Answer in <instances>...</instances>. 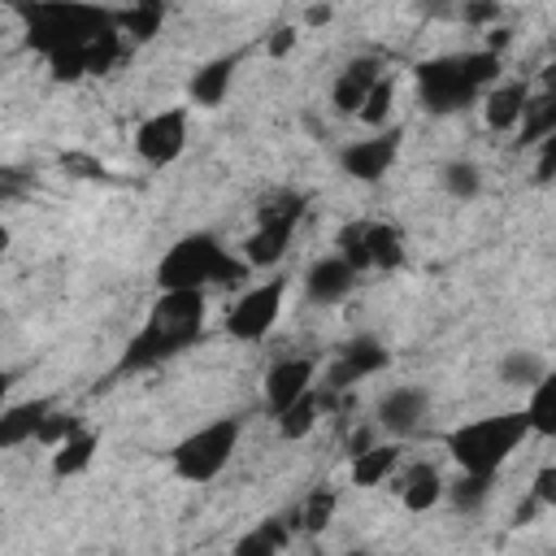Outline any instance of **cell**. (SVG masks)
<instances>
[{
  "mask_svg": "<svg viewBox=\"0 0 556 556\" xmlns=\"http://www.w3.org/2000/svg\"><path fill=\"white\" fill-rule=\"evenodd\" d=\"M200 326H204V287H165L126 352V369L156 365V361L174 356L182 343H191L200 334Z\"/></svg>",
  "mask_w": 556,
  "mask_h": 556,
  "instance_id": "cell-1",
  "label": "cell"
},
{
  "mask_svg": "<svg viewBox=\"0 0 556 556\" xmlns=\"http://www.w3.org/2000/svg\"><path fill=\"white\" fill-rule=\"evenodd\" d=\"M526 434H530L526 408L495 413V417H473V421H465L447 434V452L469 473H500V465L526 443Z\"/></svg>",
  "mask_w": 556,
  "mask_h": 556,
  "instance_id": "cell-2",
  "label": "cell"
},
{
  "mask_svg": "<svg viewBox=\"0 0 556 556\" xmlns=\"http://www.w3.org/2000/svg\"><path fill=\"white\" fill-rule=\"evenodd\" d=\"M252 265L243 256H230L213 235H191L182 243H174L161 261V291L165 287H208V282H235L243 278Z\"/></svg>",
  "mask_w": 556,
  "mask_h": 556,
  "instance_id": "cell-3",
  "label": "cell"
},
{
  "mask_svg": "<svg viewBox=\"0 0 556 556\" xmlns=\"http://www.w3.org/2000/svg\"><path fill=\"white\" fill-rule=\"evenodd\" d=\"M495 78V52H473V56H452V61H434L421 65V100L426 109L443 113V109H460L469 104L482 83Z\"/></svg>",
  "mask_w": 556,
  "mask_h": 556,
  "instance_id": "cell-4",
  "label": "cell"
},
{
  "mask_svg": "<svg viewBox=\"0 0 556 556\" xmlns=\"http://www.w3.org/2000/svg\"><path fill=\"white\" fill-rule=\"evenodd\" d=\"M235 447H239V421H235V417L208 421V426L191 430V434L174 447V473H178L182 482H195V486H200V482H213V478L230 465Z\"/></svg>",
  "mask_w": 556,
  "mask_h": 556,
  "instance_id": "cell-5",
  "label": "cell"
},
{
  "mask_svg": "<svg viewBox=\"0 0 556 556\" xmlns=\"http://www.w3.org/2000/svg\"><path fill=\"white\" fill-rule=\"evenodd\" d=\"M300 213H304V200L291 195V191H278L274 200H265V208H261V217H256V230L243 239L239 256H243L252 269L278 265L282 252H287V243H291V235H295Z\"/></svg>",
  "mask_w": 556,
  "mask_h": 556,
  "instance_id": "cell-6",
  "label": "cell"
},
{
  "mask_svg": "<svg viewBox=\"0 0 556 556\" xmlns=\"http://www.w3.org/2000/svg\"><path fill=\"white\" fill-rule=\"evenodd\" d=\"M282 300H287V278H265V282L243 287L235 304L226 308V334L239 343H261L278 326Z\"/></svg>",
  "mask_w": 556,
  "mask_h": 556,
  "instance_id": "cell-7",
  "label": "cell"
},
{
  "mask_svg": "<svg viewBox=\"0 0 556 556\" xmlns=\"http://www.w3.org/2000/svg\"><path fill=\"white\" fill-rule=\"evenodd\" d=\"M187 148V109H156L135 126V152L143 165L165 169Z\"/></svg>",
  "mask_w": 556,
  "mask_h": 556,
  "instance_id": "cell-8",
  "label": "cell"
},
{
  "mask_svg": "<svg viewBox=\"0 0 556 556\" xmlns=\"http://www.w3.org/2000/svg\"><path fill=\"white\" fill-rule=\"evenodd\" d=\"M426 417H430V391L417 387V382H404V387L382 391V400H378V408H374V421H378L382 434H391V439L417 434V430L426 426Z\"/></svg>",
  "mask_w": 556,
  "mask_h": 556,
  "instance_id": "cell-9",
  "label": "cell"
},
{
  "mask_svg": "<svg viewBox=\"0 0 556 556\" xmlns=\"http://www.w3.org/2000/svg\"><path fill=\"white\" fill-rule=\"evenodd\" d=\"M261 391H265V408L278 417L287 404H295L300 395H308L313 391V361L308 356H278L269 369H265V382H261Z\"/></svg>",
  "mask_w": 556,
  "mask_h": 556,
  "instance_id": "cell-10",
  "label": "cell"
},
{
  "mask_svg": "<svg viewBox=\"0 0 556 556\" xmlns=\"http://www.w3.org/2000/svg\"><path fill=\"white\" fill-rule=\"evenodd\" d=\"M395 152H400V135H395V130H378V135L352 139V143L343 148V169H348V178H356V182H378V178L391 169Z\"/></svg>",
  "mask_w": 556,
  "mask_h": 556,
  "instance_id": "cell-11",
  "label": "cell"
},
{
  "mask_svg": "<svg viewBox=\"0 0 556 556\" xmlns=\"http://www.w3.org/2000/svg\"><path fill=\"white\" fill-rule=\"evenodd\" d=\"M391 486H395V495H400V504H404L408 513H430V508H439L443 495H447V482H443V473H439L430 460L400 465L395 478H391Z\"/></svg>",
  "mask_w": 556,
  "mask_h": 556,
  "instance_id": "cell-12",
  "label": "cell"
},
{
  "mask_svg": "<svg viewBox=\"0 0 556 556\" xmlns=\"http://www.w3.org/2000/svg\"><path fill=\"white\" fill-rule=\"evenodd\" d=\"M356 265L348 261V256H339V252H330V256H317L308 269H304V295L313 300V304H339V300H348V291L356 287Z\"/></svg>",
  "mask_w": 556,
  "mask_h": 556,
  "instance_id": "cell-13",
  "label": "cell"
},
{
  "mask_svg": "<svg viewBox=\"0 0 556 556\" xmlns=\"http://www.w3.org/2000/svg\"><path fill=\"white\" fill-rule=\"evenodd\" d=\"M404 465V447H400V439H378V443H369L365 452H352L348 456V482L352 486H382V482H391L395 478V469Z\"/></svg>",
  "mask_w": 556,
  "mask_h": 556,
  "instance_id": "cell-14",
  "label": "cell"
},
{
  "mask_svg": "<svg viewBox=\"0 0 556 556\" xmlns=\"http://www.w3.org/2000/svg\"><path fill=\"white\" fill-rule=\"evenodd\" d=\"M382 78V61H374V56H356L339 78H334V87H330V104L339 109V113H361V104H365V96H369V87Z\"/></svg>",
  "mask_w": 556,
  "mask_h": 556,
  "instance_id": "cell-15",
  "label": "cell"
},
{
  "mask_svg": "<svg viewBox=\"0 0 556 556\" xmlns=\"http://www.w3.org/2000/svg\"><path fill=\"white\" fill-rule=\"evenodd\" d=\"M526 113H530V96H526V87L521 83H495V87H486V100H482V122L491 126V130H517L521 122H526Z\"/></svg>",
  "mask_w": 556,
  "mask_h": 556,
  "instance_id": "cell-16",
  "label": "cell"
},
{
  "mask_svg": "<svg viewBox=\"0 0 556 556\" xmlns=\"http://www.w3.org/2000/svg\"><path fill=\"white\" fill-rule=\"evenodd\" d=\"M382 365H387V352H382L374 339H356V343L343 348L339 365L326 374V387H330V391H348V387H356L361 378H369V374L382 369Z\"/></svg>",
  "mask_w": 556,
  "mask_h": 556,
  "instance_id": "cell-17",
  "label": "cell"
},
{
  "mask_svg": "<svg viewBox=\"0 0 556 556\" xmlns=\"http://www.w3.org/2000/svg\"><path fill=\"white\" fill-rule=\"evenodd\" d=\"M48 400H26V404H9L4 417H0V443L4 447H17L26 439H39V426L48 417Z\"/></svg>",
  "mask_w": 556,
  "mask_h": 556,
  "instance_id": "cell-18",
  "label": "cell"
},
{
  "mask_svg": "<svg viewBox=\"0 0 556 556\" xmlns=\"http://www.w3.org/2000/svg\"><path fill=\"white\" fill-rule=\"evenodd\" d=\"M230 83H235V56H217V61H208V65H200L195 70V78H191V100L195 104H204V109H217L222 100H226V91H230Z\"/></svg>",
  "mask_w": 556,
  "mask_h": 556,
  "instance_id": "cell-19",
  "label": "cell"
},
{
  "mask_svg": "<svg viewBox=\"0 0 556 556\" xmlns=\"http://www.w3.org/2000/svg\"><path fill=\"white\" fill-rule=\"evenodd\" d=\"M91 460H96V434L83 430V426H74L61 443H52V473H56V478H74V473H83Z\"/></svg>",
  "mask_w": 556,
  "mask_h": 556,
  "instance_id": "cell-20",
  "label": "cell"
},
{
  "mask_svg": "<svg viewBox=\"0 0 556 556\" xmlns=\"http://www.w3.org/2000/svg\"><path fill=\"white\" fill-rule=\"evenodd\" d=\"M365 243H369V269H400L404 261V235L387 222H365Z\"/></svg>",
  "mask_w": 556,
  "mask_h": 556,
  "instance_id": "cell-21",
  "label": "cell"
},
{
  "mask_svg": "<svg viewBox=\"0 0 556 556\" xmlns=\"http://www.w3.org/2000/svg\"><path fill=\"white\" fill-rule=\"evenodd\" d=\"M491 482H495V473H469V469H460V478H452L447 482V504H452V513H478L486 500H491Z\"/></svg>",
  "mask_w": 556,
  "mask_h": 556,
  "instance_id": "cell-22",
  "label": "cell"
},
{
  "mask_svg": "<svg viewBox=\"0 0 556 556\" xmlns=\"http://www.w3.org/2000/svg\"><path fill=\"white\" fill-rule=\"evenodd\" d=\"M526 421H530V434H556V374L539 378L526 391Z\"/></svg>",
  "mask_w": 556,
  "mask_h": 556,
  "instance_id": "cell-23",
  "label": "cell"
},
{
  "mask_svg": "<svg viewBox=\"0 0 556 556\" xmlns=\"http://www.w3.org/2000/svg\"><path fill=\"white\" fill-rule=\"evenodd\" d=\"M539 378H547V361L530 348H513L504 361H500V382L504 387H517V391H530Z\"/></svg>",
  "mask_w": 556,
  "mask_h": 556,
  "instance_id": "cell-24",
  "label": "cell"
},
{
  "mask_svg": "<svg viewBox=\"0 0 556 556\" xmlns=\"http://www.w3.org/2000/svg\"><path fill=\"white\" fill-rule=\"evenodd\" d=\"M317 417H321V395H317V387H313L308 395H300L295 404H287V408L278 413V434H282V439H304V434H313Z\"/></svg>",
  "mask_w": 556,
  "mask_h": 556,
  "instance_id": "cell-25",
  "label": "cell"
},
{
  "mask_svg": "<svg viewBox=\"0 0 556 556\" xmlns=\"http://www.w3.org/2000/svg\"><path fill=\"white\" fill-rule=\"evenodd\" d=\"M165 22V4L161 0H135L130 9L117 13V30L130 35V39H152Z\"/></svg>",
  "mask_w": 556,
  "mask_h": 556,
  "instance_id": "cell-26",
  "label": "cell"
},
{
  "mask_svg": "<svg viewBox=\"0 0 556 556\" xmlns=\"http://www.w3.org/2000/svg\"><path fill=\"white\" fill-rule=\"evenodd\" d=\"M391 109H395V78L391 74H382L374 87H369V96H365V104H361V122L365 126H374V130H382L387 126V117H391Z\"/></svg>",
  "mask_w": 556,
  "mask_h": 556,
  "instance_id": "cell-27",
  "label": "cell"
},
{
  "mask_svg": "<svg viewBox=\"0 0 556 556\" xmlns=\"http://www.w3.org/2000/svg\"><path fill=\"white\" fill-rule=\"evenodd\" d=\"M443 191H447L452 200H473V195L482 191V169H478L473 161H452V165H443Z\"/></svg>",
  "mask_w": 556,
  "mask_h": 556,
  "instance_id": "cell-28",
  "label": "cell"
},
{
  "mask_svg": "<svg viewBox=\"0 0 556 556\" xmlns=\"http://www.w3.org/2000/svg\"><path fill=\"white\" fill-rule=\"evenodd\" d=\"M334 508H339V495H334V491H326V486H317V491L300 504L295 521H300L304 530H313V534H317V530H326V526L334 521Z\"/></svg>",
  "mask_w": 556,
  "mask_h": 556,
  "instance_id": "cell-29",
  "label": "cell"
},
{
  "mask_svg": "<svg viewBox=\"0 0 556 556\" xmlns=\"http://www.w3.org/2000/svg\"><path fill=\"white\" fill-rule=\"evenodd\" d=\"M334 252L348 256L356 269H369V243H365V222H352L334 235Z\"/></svg>",
  "mask_w": 556,
  "mask_h": 556,
  "instance_id": "cell-30",
  "label": "cell"
},
{
  "mask_svg": "<svg viewBox=\"0 0 556 556\" xmlns=\"http://www.w3.org/2000/svg\"><path fill=\"white\" fill-rule=\"evenodd\" d=\"M278 547H287V526H278V521H261L256 534H248V539L235 543V552H243V556H252V552H265L269 556Z\"/></svg>",
  "mask_w": 556,
  "mask_h": 556,
  "instance_id": "cell-31",
  "label": "cell"
},
{
  "mask_svg": "<svg viewBox=\"0 0 556 556\" xmlns=\"http://www.w3.org/2000/svg\"><path fill=\"white\" fill-rule=\"evenodd\" d=\"M530 500L543 504V508L556 504V465H543V469L534 473V482H530Z\"/></svg>",
  "mask_w": 556,
  "mask_h": 556,
  "instance_id": "cell-32",
  "label": "cell"
},
{
  "mask_svg": "<svg viewBox=\"0 0 556 556\" xmlns=\"http://www.w3.org/2000/svg\"><path fill=\"white\" fill-rule=\"evenodd\" d=\"M460 17H465L469 26H486V22H495V17H500V4H495V0H465Z\"/></svg>",
  "mask_w": 556,
  "mask_h": 556,
  "instance_id": "cell-33",
  "label": "cell"
},
{
  "mask_svg": "<svg viewBox=\"0 0 556 556\" xmlns=\"http://www.w3.org/2000/svg\"><path fill=\"white\" fill-rule=\"evenodd\" d=\"M295 43H300V26H278V30L269 35L265 52H269V56H287V52H291Z\"/></svg>",
  "mask_w": 556,
  "mask_h": 556,
  "instance_id": "cell-34",
  "label": "cell"
},
{
  "mask_svg": "<svg viewBox=\"0 0 556 556\" xmlns=\"http://www.w3.org/2000/svg\"><path fill=\"white\" fill-rule=\"evenodd\" d=\"M330 22V9L326 4H313L308 13H304V26H326Z\"/></svg>",
  "mask_w": 556,
  "mask_h": 556,
  "instance_id": "cell-35",
  "label": "cell"
}]
</instances>
